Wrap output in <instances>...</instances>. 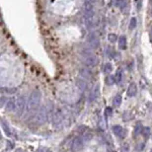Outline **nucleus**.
Masks as SVG:
<instances>
[{"label":"nucleus","instance_id":"obj_23","mask_svg":"<svg viewBox=\"0 0 152 152\" xmlns=\"http://www.w3.org/2000/svg\"><path fill=\"white\" fill-rule=\"evenodd\" d=\"M116 81L118 82H120L122 81V70H118V72H117V74H116Z\"/></svg>","mask_w":152,"mask_h":152},{"label":"nucleus","instance_id":"obj_18","mask_svg":"<svg viewBox=\"0 0 152 152\" xmlns=\"http://www.w3.org/2000/svg\"><path fill=\"white\" fill-rule=\"evenodd\" d=\"M120 104H122V96L120 95L116 96L115 99H114V106L118 107V106H120Z\"/></svg>","mask_w":152,"mask_h":152},{"label":"nucleus","instance_id":"obj_29","mask_svg":"<svg viewBox=\"0 0 152 152\" xmlns=\"http://www.w3.org/2000/svg\"><path fill=\"white\" fill-rule=\"evenodd\" d=\"M149 39H150V42H152V28L150 30V33H149Z\"/></svg>","mask_w":152,"mask_h":152},{"label":"nucleus","instance_id":"obj_8","mask_svg":"<svg viewBox=\"0 0 152 152\" xmlns=\"http://www.w3.org/2000/svg\"><path fill=\"white\" fill-rule=\"evenodd\" d=\"M113 131H114V133H115L116 135L118 136V137H120V138H124V135H126V131H124V129L122 128L120 126H113Z\"/></svg>","mask_w":152,"mask_h":152},{"label":"nucleus","instance_id":"obj_10","mask_svg":"<svg viewBox=\"0 0 152 152\" xmlns=\"http://www.w3.org/2000/svg\"><path fill=\"white\" fill-rule=\"evenodd\" d=\"M16 108H17V103L15 102L13 99L8 100L7 103H6V111L12 112V111L16 110Z\"/></svg>","mask_w":152,"mask_h":152},{"label":"nucleus","instance_id":"obj_31","mask_svg":"<svg viewBox=\"0 0 152 152\" xmlns=\"http://www.w3.org/2000/svg\"><path fill=\"white\" fill-rule=\"evenodd\" d=\"M15 152H24L23 150H22V149H20V148H18V149H16V151Z\"/></svg>","mask_w":152,"mask_h":152},{"label":"nucleus","instance_id":"obj_20","mask_svg":"<svg viewBox=\"0 0 152 152\" xmlns=\"http://www.w3.org/2000/svg\"><path fill=\"white\" fill-rule=\"evenodd\" d=\"M81 75L84 76V77H90L91 76V72L89 69L85 68V69H82L81 70Z\"/></svg>","mask_w":152,"mask_h":152},{"label":"nucleus","instance_id":"obj_3","mask_svg":"<svg viewBox=\"0 0 152 152\" xmlns=\"http://www.w3.org/2000/svg\"><path fill=\"white\" fill-rule=\"evenodd\" d=\"M83 56H84V62L88 67H93L97 64L98 59L95 55H93L90 51H84L83 52Z\"/></svg>","mask_w":152,"mask_h":152},{"label":"nucleus","instance_id":"obj_25","mask_svg":"<svg viewBox=\"0 0 152 152\" xmlns=\"http://www.w3.org/2000/svg\"><path fill=\"white\" fill-rule=\"evenodd\" d=\"M112 69H113V66H112L111 63H106V64H105V67H104L105 72H110Z\"/></svg>","mask_w":152,"mask_h":152},{"label":"nucleus","instance_id":"obj_24","mask_svg":"<svg viewBox=\"0 0 152 152\" xmlns=\"http://www.w3.org/2000/svg\"><path fill=\"white\" fill-rule=\"evenodd\" d=\"M108 39H109V41H110L111 42H115L116 41H117V36H116L115 34H110L108 36Z\"/></svg>","mask_w":152,"mask_h":152},{"label":"nucleus","instance_id":"obj_30","mask_svg":"<svg viewBox=\"0 0 152 152\" xmlns=\"http://www.w3.org/2000/svg\"><path fill=\"white\" fill-rule=\"evenodd\" d=\"M139 146H140V147H139V148H138V150H141V149H143V148H144V143L140 144Z\"/></svg>","mask_w":152,"mask_h":152},{"label":"nucleus","instance_id":"obj_7","mask_svg":"<svg viewBox=\"0 0 152 152\" xmlns=\"http://www.w3.org/2000/svg\"><path fill=\"white\" fill-rule=\"evenodd\" d=\"M16 103H17L16 111H17V113L19 114V115H21V114L23 113L24 109H25V106H26L25 97H24V96H20V97H18Z\"/></svg>","mask_w":152,"mask_h":152},{"label":"nucleus","instance_id":"obj_22","mask_svg":"<svg viewBox=\"0 0 152 152\" xmlns=\"http://www.w3.org/2000/svg\"><path fill=\"white\" fill-rule=\"evenodd\" d=\"M135 26H136V19L135 18H131L130 24H129V29H130V30H133V29L135 28Z\"/></svg>","mask_w":152,"mask_h":152},{"label":"nucleus","instance_id":"obj_34","mask_svg":"<svg viewBox=\"0 0 152 152\" xmlns=\"http://www.w3.org/2000/svg\"><path fill=\"white\" fill-rule=\"evenodd\" d=\"M112 152H115V151H112Z\"/></svg>","mask_w":152,"mask_h":152},{"label":"nucleus","instance_id":"obj_2","mask_svg":"<svg viewBox=\"0 0 152 152\" xmlns=\"http://www.w3.org/2000/svg\"><path fill=\"white\" fill-rule=\"evenodd\" d=\"M51 120H52V124L56 128H60L63 124V116H62L60 111H55L51 116Z\"/></svg>","mask_w":152,"mask_h":152},{"label":"nucleus","instance_id":"obj_19","mask_svg":"<svg viewBox=\"0 0 152 152\" xmlns=\"http://www.w3.org/2000/svg\"><path fill=\"white\" fill-rule=\"evenodd\" d=\"M141 133H142V135H143L145 138H148L149 136H150V128H149V127H147V126L143 127Z\"/></svg>","mask_w":152,"mask_h":152},{"label":"nucleus","instance_id":"obj_33","mask_svg":"<svg viewBox=\"0 0 152 152\" xmlns=\"http://www.w3.org/2000/svg\"><path fill=\"white\" fill-rule=\"evenodd\" d=\"M150 152H152V149H151V150H150Z\"/></svg>","mask_w":152,"mask_h":152},{"label":"nucleus","instance_id":"obj_9","mask_svg":"<svg viewBox=\"0 0 152 152\" xmlns=\"http://www.w3.org/2000/svg\"><path fill=\"white\" fill-rule=\"evenodd\" d=\"M136 92H137V86H136L135 83H131L128 86V89H127V96L128 97H133V96H135Z\"/></svg>","mask_w":152,"mask_h":152},{"label":"nucleus","instance_id":"obj_26","mask_svg":"<svg viewBox=\"0 0 152 152\" xmlns=\"http://www.w3.org/2000/svg\"><path fill=\"white\" fill-rule=\"evenodd\" d=\"M36 152H51L50 148H46V147H40V148L37 149Z\"/></svg>","mask_w":152,"mask_h":152},{"label":"nucleus","instance_id":"obj_27","mask_svg":"<svg viewBox=\"0 0 152 152\" xmlns=\"http://www.w3.org/2000/svg\"><path fill=\"white\" fill-rule=\"evenodd\" d=\"M112 109L111 108H107L106 109V111H105V114H106L107 116H110V115H112Z\"/></svg>","mask_w":152,"mask_h":152},{"label":"nucleus","instance_id":"obj_32","mask_svg":"<svg viewBox=\"0 0 152 152\" xmlns=\"http://www.w3.org/2000/svg\"><path fill=\"white\" fill-rule=\"evenodd\" d=\"M151 9H152V0H151Z\"/></svg>","mask_w":152,"mask_h":152},{"label":"nucleus","instance_id":"obj_15","mask_svg":"<svg viewBox=\"0 0 152 152\" xmlns=\"http://www.w3.org/2000/svg\"><path fill=\"white\" fill-rule=\"evenodd\" d=\"M116 5H117L118 7H120L122 10H124V7L126 6V0H117V1H116Z\"/></svg>","mask_w":152,"mask_h":152},{"label":"nucleus","instance_id":"obj_6","mask_svg":"<svg viewBox=\"0 0 152 152\" xmlns=\"http://www.w3.org/2000/svg\"><path fill=\"white\" fill-rule=\"evenodd\" d=\"M88 42H89V44H90L93 48H99L100 41H99V38H98V36L96 35L95 33H91V34L88 36Z\"/></svg>","mask_w":152,"mask_h":152},{"label":"nucleus","instance_id":"obj_16","mask_svg":"<svg viewBox=\"0 0 152 152\" xmlns=\"http://www.w3.org/2000/svg\"><path fill=\"white\" fill-rule=\"evenodd\" d=\"M106 83L108 84V85H113V84H115V83H116V78H115V76H113V75L107 76V78H106Z\"/></svg>","mask_w":152,"mask_h":152},{"label":"nucleus","instance_id":"obj_5","mask_svg":"<svg viewBox=\"0 0 152 152\" xmlns=\"http://www.w3.org/2000/svg\"><path fill=\"white\" fill-rule=\"evenodd\" d=\"M46 120H48V112L44 107H42L36 116V122L39 124H44L46 122Z\"/></svg>","mask_w":152,"mask_h":152},{"label":"nucleus","instance_id":"obj_28","mask_svg":"<svg viewBox=\"0 0 152 152\" xmlns=\"http://www.w3.org/2000/svg\"><path fill=\"white\" fill-rule=\"evenodd\" d=\"M7 146H9V148H13V146H14V144H13L11 141H7Z\"/></svg>","mask_w":152,"mask_h":152},{"label":"nucleus","instance_id":"obj_17","mask_svg":"<svg viewBox=\"0 0 152 152\" xmlns=\"http://www.w3.org/2000/svg\"><path fill=\"white\" fill-rule=\"evenodd\" d=\"M77 86L79 87V89H81V90L83 91V90L86 89L87 84H86V82H85L84 80L79 79V80H77Z\"/></svg>","mask_w":152,"mask_h":152},{"label":"nucleus","instance_id":"obj_21","mask_svg":"<svg viewBox=\"0 0 152 152\" xmlns=\"http://www.w3.org/2000/svg\"><path fill=\"white\" fill-rule=\"evenodd\" d=\"M92 138H93V135L91 132H89V131H87L84 135V139L86 140V141H90Z\"/></svg>","mask_w":152,"mask_h":152},{"label":"nucleus","instance_id":"obj_4","mask_svg":"<svg viewBox=\"0 0 152 152\" xmlns=\"http://www.w3.org/2000/svg\"><path fill=\"white\" fill-rule=\"evenodd\" d=\"M83 146H84L83 138L80 137V136H77V137H75L74 139L72 140V142H71L70 149H71V151H73V152H78L83 148Z\"/></svg>","mask_w":152,"mask_h":152},{"label":"nucleus","instance_id":"obj_12","mask_svg":"<svg viewBox=\"0 0 152 152\" xmlns=\"http://www.w3.org/2000/svg\"><path fill=\"white\" fill-rule=\"evenodd\" d=\"M1 126H2V128H3V130L5 131L6 135H7L8 136H12V132H11L10 127H9V126H8L7 124H6L5 122H4V120H2Z\"/></svg>","mask_w":152,"mask_h":152},{"label":"nucleus","instance_id":"obj_1","mask_svg":"<svg viewBox=\"0 0 152 152\" xmlns=\"http://www.w3.org/2000/svg\"><path fill=\"white\" fill-rule=\"evenodd\" d=\"M42 100V94L40 91L36 90L34 91L30 96V99L28 101V105H27V109L28 111H34L37 108H39L40 103Z\"/></svg>","mask_w":152,"mask_h":152},{"label":"nucleus","instance_id":"obj_11","mask_svg":"<svg viewBox=\"0 0 152 152\" xmlns=\"http://www.w3.org/2000/svg\"><path fill=\"white\" fill-rule=\"evenodd\" d=\"M118 46L120 50H126V38L124 36H120L118 38Z\"/></svg>","mask_w":152,"mask_h":152},{"label":"nucleus","instance_id":"obj_13","mask_svg":"<svg viewBox=\"0 0 152 152\" xmlns=\"http://www.w3.org/2000/svg\"><path fill=\"white\" fill-rule=\"evenodd\" d=\"M142 129H143V127H142L141 124H139V122H137V124H135V130H133V135H135V136L140 135V133L142 132Z\"/></svg>","mask_w":152,"mask_h":152},{"label":"nucleus","instance_id":"obj_14","mask_svg":"<svg viewBox=\"0 0 152 152\" xmlns=\"http://www.w3.org/2000/svg\"><path fill=\"white\" fill-rule=\"evenodd\" d=\"M100 89H99V86H96V88L94 89L93 90V92H92V94H91V100H95L96 98L98 97V96H99V93H100Z\"/></svg>","mask_w":152,"mask_h":152}]
</instances>
